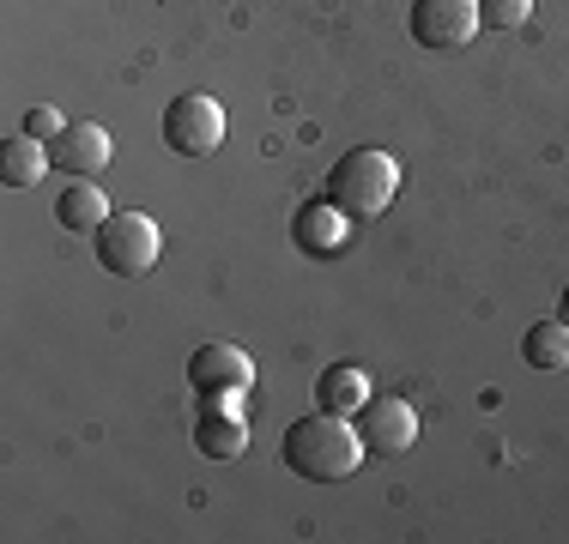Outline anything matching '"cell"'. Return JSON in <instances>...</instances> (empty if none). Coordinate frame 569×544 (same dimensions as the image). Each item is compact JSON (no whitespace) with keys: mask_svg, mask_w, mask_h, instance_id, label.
<instances>
[{"mask_svg":"<svg viewBox=\"0 0 569 544\" xmlns=\"http://www.w3.org/2000/svg\"><path fill=\"white\" fill-rule=\"evenodd\" d=\"M284 466L297 472L303 484H346L351 472L363 466V435H358V424L351 417H340V412H316V417H297L291 430H284Z\"/></svg>","mask_w":569,"mask_h":544,"instance_id":"6da1fadb","label":"cell"},{"mask_svg":"<svg viewBox=\"0 0 569 544\" xmlns=\"http://www.w3.org/2000/svg\"><path fill=\"white\" fill-rule=\"evenodd\" d=\"M395 194H400V163L388 158V152H376V145L346 152L328 170V188H321V200H328V206H340L346 218L388 212V200H395Z\"/></svg>","mask_w":569,"mask_h":544,"instance_id":"7a4b0ae2","label":"cell"},{"mask_svg":"<svg viewBox=\"0 0 569 544\" xmlns=\"http://www.w3.org/2000/svg\"><path fill=\"white\" fill-rule=\"evenodd\" d=\"M91 249H98L103 272H116V279H140V272L158 266L164 236H158V224L146 212H110L98 230H91Z\"/></svg>","mask_w":569,"mask_h":544,"instance_id":"3957f363","label":"cell"},{"mask_svg":"<svg viewBox=\"0 0 569 544\" xmlns=\"http://www.w3.org/2000/svg\"><path fill=\"white\" fill-rule=\"evenodd\" d=\"M164 145L176 158H212L224 145V103L212 91H182L164 109Z\"/></svg>","mask_w":569,"mask_h":544,"instance_id":"277c9868","label":"cell"},{"mask_svg":"<svg viewBox=\"0 0 569 544\" xmlns=\"http://www.w3.org/2000/svg\"><path fill=\"white\" fill-rule=\"evenodd\" d=\"M188 387H194V400L200 405H237L242 393L254 387V363H249V351H237V345H200L194 357H188Z\"/></svg>","mask_w":569,"mask_h":544,"instance_id":"5b68a950","label":"cell"},{"mask_svg":"<svg viewBox=\"0 0 569 544\" xmlns=\"http://www.w3.org/2000/svg\"><path fill=\"white\" fill-rule=\"evenodd\" d=\"M479 31V0H412V37L425 49H467Z\"/></svg>","mask_w":569,"mask_h":544,"instance_id":"8992f818","label":"cell"},{"mask_svg":"<svg viewBox=\"0 0 569 544\" xmlns=\"http://www.w3.org/2000/svg\"><path fill=\"white\" fill-rule=\"evenodd\" d=\"M358 435H363V447H370L376 460H395L418 442V412L406 400H388V393L376 400L370 393V405L358 412Z\"/></svg>","mask_w":569,"mask_h":544,"instance_id":"52a82bcc","label":"cell"},{"mask_svg":"<svg viewBox=\"0 0 569 544\" xmlns=\"http://www.w3.org/2000/svg\"><path fill=\"white\" fill-rule=\"evenodd\" d=\"M110 158H116V145L98 121H67L49 140V170H67V175H98Z\"/></svg>","mask_w":569,"mask_h":544,"instance_id":"ba28073f","label":"cell"},{"mask_svg":"<svg viewBox=\"0 0 569 544\" xmlns=\"http://www.w3.org/2000/svg\"><path fill=\"white\" fill-rule=\"evenodd\" d=\"M110 218V194H103L91 175H73V182L56 194V224L61 230H73V236H91V230Z\"/></svg>","mask_w":569,"mask_h":544,"instance_id":"9c48e42d","label":"cell"},{"mask_svg":"<svg viewBox=\"0 0 569 544\" xmlns=\"http://www.w3.org/2000/svg\"><path fill=\"white\" fill-rule=\"evenodd\" d=\"M194 447L207 460H237L242 447H249V430H242L237 405H200L194 417Z\"/></svg>","mask_w":569,"mask_h":544,"instance_id":"30bf717a","label":"cell"},{"mask_svg":"<svg viewBox=\"0 0 569 544\" xmlns=\"http://www.w3.org/2000/svg\"><path fill=\"white\" fill-rule=\"evenodd\" d=\"M291 236L303 254L321 261V254H333L346 242V212L328 206V200H309V206H297V218H291Z\"/></svg>","mask_w":569,"mask_h":544,"instance_id":"8fae6325","label":"cell"},{"mask_svg":"<svg viewBox=\"0 0 569 544\" xmlns=\"http://www.w3.org/2000/svg\"><path fill=\"white\" fill-rule=\"evenodd\" d=\"M316 405H321V412H340V417H358L363 405H370V375L351 370V363H333V370H321V381H316Z\"/></svg>","mask_w":569,"mask_h":544,"instance_id":"7c38bea8","label":"cell"},{"mask_svg":"<svg viewBox=\"0 0 569 544\" xmlns=\"http://www.w3.org/2000/svg\"><path fill=\"white\" fill-rule=\"evenodd\" d=\"M49 170V145L31 140V133H19V140L0 145V188H37Z\"/></svg>","mask_w":569,"mask_h":544,"instance_id":"4fadbf2b","label":"cell"},{"mask_svg":"<svg viewBox=\"0 0 569 544\" xmlns=\"http://www.w3.org/2000/svg\"><path fill=\"white\" fill-rule=\"evenodd\" d=\"M521 357L533 370H569V326L563 321H533L521 333Z\"/></svg>","mask_w":569,"mask_h":544,"instance_id":"5bb4252c","label":"cell"},{"mask_svg":"<svg viewBox=\"0 0 569 544\" xmlns=\"http://www.w3.org/2000/svg\"><path fill=\"white\" fill-rule=\"evenodd\" d=\"M527 12H533V0H479V24H491V31H521Z\"/></svg>","mask_w":569,"mask_h":544,"instance_id":"9a60e30c","label":"cell"},{"mask_svg":"<svg viewBox=\"0 0 569 544\" xmlns=\"http://www.w3.org/2000/svg\"><path fill=\"white\" fill-rule=\"evenodd\" d=\"M61 128H67V121L56 115V109H49V103H37V109H24V128H19V133H31V140H43V145H49Z\"/></svg>","mask_w":569,"mask_h":544,"instance_id":"2e32d148","label":"cell"},{"mask_svg":"<svg viewBox=\"0 0 569 544\" xmlns=\"http://www.w3.org/2000/svg\"><path fill=\"white\" fill-rule=\"evenodd\" d=\"M558 321H563V326H569V291H563V315H558Z\"/></svg>","mask_w":569,"mask_h":544,"instance_id":"e0dca14e","label":"cell"}]
</instances>
